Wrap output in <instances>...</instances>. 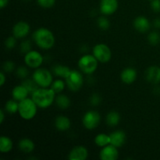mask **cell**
I'll return each instance as SVG.
<instances>
[{"instance_id": "37", "label": "cell", "mask_w": 160, "mask_h": 160, "mask_svg": "<svg viewBox=\"0 0 160 160\" xmlns=\"http://www.w3.org/2000/svg\"><path fill=\"white\" fill-rule=\"evenodd\" d=\"M151 7L154 12H160V0H152Z\"/></svg>"}, {"instance_id": "38", "label": "cell", "mask_w": 160, "mask_h": 160, "mask_svg": "<svg viewBox=\"0 0 160 160\" xmlns=\"http://www.w3.org/2000/svg\"><path fill=\"white\" fill-rule=\"evenodd\" d=\"M6 76H5L4 72L2 71L1 73H0V84H1V86L4 85V84L6 83Z\"/></svg>"}, {"instance_id": "4", "label": "cell", "mask_w": 160, "mask_h": 160, "mask_svg": "<svg viewBox=\"0 0 160 160\" xmlns=\"http://www.w3.org/2000/svg\"><path fill=\"white\" fill-rule=\"evenodd\" d=\"M98 61L93 55L86 54L81 56L78 61L80 70L85 74H92L98 67Z\"/></svg>"}, {"instance_id": "16", "label": "cell", "mask_w": 160, "mask_h": 160, "mask_svg": "<svg viewBox=\"0 0 160 160\" xmlns=\"http://www.w3.org/2000/svg\"><path fill=\"white\" fill-rule=\"evenodd\" d=\"M146 79L148 82L153 84L160 83V67L158 66H152L146 71Z\"/></svg>"}, {"instance_id": "41", "label": "cell", "mask_w": 160, "mask_h": 160, "mask_svg": "<svg viewBox=\"0 0 160 160\" xmlns=\"http://www.w3.org/2000/svg\"><path fill=\"white\" fill-rule=\"evenodd\" d=\"M5 119V114H4V110L1 109L0 110V123H2L4 121Z\"/></svg>"}, {"instance_id": "20", "label": "cell", "mask_w": 160, "mask_h": 160, "mask_svg": "<svg viewBox=\"0 0 160 160\" xmlns=\"http://www.w3.org/2000/svg\"><path fill=\"white\" fill-rule=\"evenodd\" d=\"M19 149L24 153H31L34 149V144L29 138H23L18 143Z\"/></svg>"}, {"instance_id": "19", "label": "cell", "mask_w": 160, "mask_h": 160, "mask_svg": "<svg viewBox=\"0 0 160 160\" xmlns=\"http://www.w3.org/2000/svg\"><path fill=\"white\" fill-rule=\"evenodd\" d=\"M70 120L66 116H58L55 120V127L59 131H66L70 129Z\"/></svg>"}, {"instance_id": "29", "label": "cell", "mask_w": 160, "mask_h": 160, "mask_svg": "<svg viewBox=\"0 0 160 160\" xmlns=\"http://www.w3.org/2000/svg\"><path fill=\"white\" fill-rule=\"evenodd\" d=\"M97 25H98V28H100L101 30L106 31L109 28L110 23H109V20H108L107 17H98V20H97Z\"/></svg>"}, {"instance_id": "8", "label": "cell", "mask_w": 160, "mask_h": 160, "mask_svg": "<svg viewBox=\"0 0 160 160\" xmlns=\"http://www.w3.org/2000/svg\"><path fill=\"white\" fill-rule=\"evenodd\" d=\"M100 120V114L96 111L90 110L85 112L82 118V123L86 129L92 131L99 125Z\"/></svg>"}, {"instance_id": "44", "label": "cell", "mask_w": 160, "mask_h": 160, "mask_svg": "<svg viewBox=\"0 0 160 160\" xmlns=\"http://www.w3.org/2000/svg\"><path fill=\"white\" fill-rule=\"evenodd\" d=\"M27 1H29V0H27Z\"/></svg>"}, {"instance_id": "28", "label": "cell", "mask_w": 160, "mask_h": 160, "mask_svg": "<svg viewBox=\"0 0 160 160\" xmlns=\"http://www.w3.org/2000/svg\"><path fill=\"white\" fill-rule=\"evenodd\" d=\"M67 85L66 84V81L64 82L61 79H57L56 81H54L52 84V85L50 86L52 89L55 92L56 94H60L62 91L65 88V86Z\"/></svg>"}, {"instance_id": "12", "label": "cell", "mask_w": 160, "mask_h": 160, "mask_svg": "<svg viewBox=\"0 0 160 160\" xmlns=\"http://www.w3.org/2000/svg\"><path fill=\"white\" fill-rule=\"evenodd\" d=\"M30 25L25 21H19L12 28V34L16 38H23L30 33Z\"/></svg>"}, {"instance_id": "11", "label": "cell", "mask_w": 160, "mask_h": 160, "mask_svg": "<svg viewBox=\"0 0 160 160\" xmlns=\"http://www.w3.org/2000/svg\"><path fill=\"white\" fill-rule=\"evenodd\" d=\"M114 145H109L102 148L99 152V158L102 160H117L119 157V151Z\"/></svg>"}, {"instance_id": "43", "label": "cell", "mask_w": 160, "mask_h": 160, "mask_svg": "<svg viewBox=\"0 0 160 160\" xmlns=\"http://www.w3.org/2000/svg\"><path fill=\"white\" fill-rule=\"evenodd\" d=\"M148 1H152V0H148Z\"/></svg>"}, {"instance_id": "5", "label": "cell", "mask_w": 160, "mask_h": 160, "mask_svg": "<svg viewBox=\"0 0 160 160\" xmlns=\"http://www.w3.org/2000/svg\"><path fill=\"white\" fill-rule=\"evenodd\" d=\"M32 78L39 88H49L53 82L52 73L44 68H37L33 73Z\"/></svg>"}, {"instance_id": "26", "label": "cell", "mask_w": 160, "mask_h": 160, "mask_svg": "<svg viewBox=\"0 0 160 160\" xmlns=\"http://www.w3.org/2000/svg\"><path fill=\"white\" fill-rule=\"evenodd\" d=\"M5 109L7 112L10 114H14L16 112H18L19 110V102L15 99L9 100L6 103L5 106Z\"/></svg>"}, {"instance_id": "22", "label": "cell", "mask_w": 160, "mask_h": 160, "mask_svg": "<svg viewBox=\"0 0 160 160\" xmlns=\"http://www.w3.org/2000/svg\"><path fill=\"white\" fill-rule=\"evenodd\" d=\"M13 144L12 140L6 136H2L0 138V152L2 153H7L12 150Z\"/></svg>"}, {"instance_id": "7", "label": "cell", "mask_w": 160, "mask_h": 160, "mask_svg": "<svg viewBox=\"0 0 160 160\" xmlns=\"http://www.w3.org/2000/svg\"><path fill=\"white\" fill-rule=\"evenodd\" d=\"M92 55L96 58L98 62L102 63L108 62L112 58V52H111L110 48L105 44H98L94 46Z\"/></svg>"}, {"instance_id": "13", "label": "cell", "mask_w": 160, "mask_h": 160, "mask_svg": "<svg viewBox=\"0 0 160 160\" xmlns=\"http://www.w3.org/2000/svg\"><path fill=\"white\" fill-rule=\"evenodd\" d=\"M88 156V151L82 145L74 147L70 151L68 159L70 160H85Z\"/></svg>"}, {"instance_id": "42", "label": "cell", "mask_w": 160, "mask_h": 160, "mask_svg": "<svg viewBox=\"0 0 160 160\" xmlns=\"http://www.w3.org/2000/svg\"><path fill=\"white\" fill-rule=\"evenodd\" d=\"M153 91H154V92L156 94V95H159L160 94V88L158 87V86H156Z\"/></svg>"}, {"instance_id": "2", "label": "cell", "mask_w": 160, "mask_h": 160, "mask_svg": "<svg viewBox=\"0 0 160 160\" xmlns=\"http://www.w3.org/2000/svg\"><path fill=\"white\" fill-rule=\"evenodd\" d=\"M33 40L36 45L43 50H48L55 45V37L48 28H40L33 34Z\"/></svg>"}, {"instance_id": "35", "label": "cell", "mask_w": 160, "mask_h": 160, "mask_svg": "<svg viewBox=\"0 0 160 160\" xmlns=\"http://www.w3.org/2000/svg\"><path fill=\"white\" fill-rule=\"evenodd\" d=\"M2 68L5 73H12L15 70V63L12 61H6L3 63Z\"/></svg>"}, {"instance_id": "39", "label": "cell", "mask_w": 160, "mask_h": 160, "mask_svg": "<svg viewBox=\"0 0 160 160\" xmlns=\"http://www.w3.org/2000/svg\"><path fill=\"white\" fill-rule=\"evenodd\" d=\"M9 3V0H0V8L3 9L6 7Z\"/></svg>"}, {"instance_id": "18", "label": "cell", "mask_w": 160, "mask_h": 160, "mask_svg": "<svg viewBox=\"0 0 160 160\" xmlns=\"http://www.w3.org/2000/svg\"><path fill=\"white\" fill-rule=\"evenodd\" d=\"M29 92L28 89L21 84V85H17L13 88L12 90V97L13 99L17 100V102H21L28 98L29 95Z\"/></svg>"}, {"instance_id": "3", "label": "cell", "mask_w": 160, "mask_h": 160, "mask_svg": "<svg viewBox=\"0 0 160 160\" xmlns=\"http://www.w3.org/2000/svg\"><path fill=\"white\" fill-rule=\"evenodd\" d=\"M38 106L32 98H27L19 102L18 112L20 117L25 120H32L37 114Z\"/></svg>"}, {"instance_id": "25", "label": "cell", "mask_w": 160, "mask_h": 160, "mask_svg": "<svg viewBox=\"0 0 160 160\" xmlns=\"http://www.w3.org/2000/svg\"><path fill=\"white\" fill-rule=\"evenodd\" d=\"M56 103L59 109H66L70 106V100L68 96L60 94L56 98Z\"/></svg>"}, {"instance_id": "40", "label": "cell", "mask_w": 160, "mask_h": 160, "mask_svg": "<svg viewBox=\"0 0 160 160\" xmlns=\"http://www.w3.org/2000/svg\"><path fill=\"white\" fill-rule=\"evenodd\" d=\"M153 25L156 28H158V29H160V19L157 18L153 21Z\"/></svg>"}, {"instance_id": "30", "label": "cell", "mask_w": 160, "mask_h": 160, "mask_svg": "<svg viewBox=\"0 0 160 160\" xmlns=\"http://www.w3.org/2000/svg\"><path fill=\"white\" fill-rule=\"evenodd\" d=\"M148 41L151 45H157L160 42V34L157 31H152L148 35Z\"/></svg>"}, {"instance_id": "32", "label": "cell", "mask_w": 160, "mask_h": 160, "mask_svg": "<svg viewBox=\"0 0 160 160\" xmlns=\"http://www.w3.org/2000/svg\"><path fill=\"white\" fill-rule=\"evenodd\" d=\"M16 39L17 38L14 36H11V37L7 38L6 39V41H5V47H6V49L11 50L15 48L16 44H17Z\"/></svg>"}, {"instance_id": "36", "label": "cell", "mask_w": 160, "mask_h": 160, "mask_svg": "<svg viewBox=\"0 0 160 160\" xmlns=\"http://www.w3.org/2000/svg\"><path fill=\"white\" fill-rule=\"evenodd\" d=\"M90 102L92 106H97L101 102V97L98 94H93L90 98Z\"/></svg>"}, {"instance_id": "6", "label": "cell", "mask_w": 160, "mask_h": 160, "mask_svg": "<svg viewBox=\"0 0 160 160\" xmlns=\"http://www.w3.org/2000/svg\"><path fill=\"white\" fill-rule=\"evenodd\" d=\"M67 88L72 92H78L82 88L84 79L81 73L78 70H72L65 79Z\"/></svg>"}, {"instance_id": "23", "label": "cell", "mask_w": 160, "mask_h": 160, "mask_svg": "<svg viewBox=\"0 0 160 160\" xmlns=\"http://www.w3.org/2000/svg\"><path fill=\"white\" fill-rule=\"evenodd\" d=\"M95 143L97 146L103 148L110 144V136L105 133H100L95 138Z\"/></svg>"}, {"instance_id": "15", "label": "cell", "mask_w": 160, "mask_h": 160, "mask_svg": "<svg viewBox=\"0 0 160 160\" xmlns=\"http://www.w3.org/2000/svg\"><path fill=\"white\" fill-rule=\"evenodd\" d=\"M134 27L139 32L145 33L149 31L150 28H151V23L145 17L139 16L134 19Z\"/></svg>"}, {"instance_id": "21", "label": "cell", "mask_w": 160, "mask_h": 160, "mask_svg": "<svg viewBox=\"0 0 160 160\" xmlns=\"http://www.w3.org/2000/svg\"><path fill=\"white\" fill-rule=\"evenodd\" d=\"M70 71H71V70L68 67L64 65H60V64L56 65L52 67V72L54 73V74L56 76L59 77V78H64V79H66L68 77Z\"/></svg>"}, {"instance_id": "1", "label": "cell", "mask_w": 160, "mask_h": 160, "mask_svg": "<svg viewBox=\"0 0 160 160\" xmlns=\"http://www.w3.org/2000/svg\"><path fill=\"white\" fill-rule=\"evenodd\" d=\"M56 95L51 88H39L31 95V98L34 100L38 107L46 109L56 101Z\"/></svg>"}, {"instance_id": "33", "label": "cell", "mask_w": 160, "mask_h": 160, "mask_svg": "<svg viewBox=\"0 0 160 160\" xmlns=\"http://www.w3.org/2000/svg\"><path fill=\"white\" fill-rule=\"evenodd\" d=\"M31 50V42L29 40H25L20 44V52L23 54H26Z\"/></svg>"}, {"instance_id": "10", "label": "cell", "mask_w": 160, "mask_h": 160, "mask_svg": "<svg viewBox=\"0 0 160 160\" xmlns=\"http://www.w3.org/2000/svg\"><path fill=\"white\" fill-rule=\"evenodd\" d=\"M118 6V0H101L99 9L102 14L104 16H109L117 10Z\"/></svg>"}, {"instance_id": "31", "label": "cell", "mask_w": 160, "mask_h": 160, "mask_svg": "<svg viewBox=\"0 0 160 160\" xmlns=\"http://www.w3.org/2000/svg\"><path fill=\"white\" fill-rule=\"evenodd\" d=\"M28 70L27 69V67H23V66H20L16 70V74L18 78H21V79H26L28 76Z\"/></svg>"}, {"instance_id": "14", "label": "cell", "mask_w": 160, "mask_h": 160, "mask_svg": "<svg viewBox=\"0 0 160 160\" xmlns=\"http://www.w3.org/2000/svg\"><path fill=\"white\" fill-rule=\"evenodd\" d=\"M110 144L117 148H120L126 142V134L123 131H115L109 134Z\"/></svg>"}, {"instance_id": "34", "label": "cell", "mask_w": 160, "mask_h": 160, "mask_svg": "<svg viewBox=\"0 0 160 160\" xmlns=\"http://www.w3.org/2000/svg\"><path fill=\"white\" fill-rule=\"evenodd\" d=\"M37 2L41 7L48 9V8H51L54 6L56 3V0H37Z\"/></svg>"}, {"instance_id": "24", "label": "cell", "mask_w": 160, "mask_h": 160, "mask_svg": "<svg viewBox=\"0 0 160 160\" xmlns=\"http://www.w3.org/2000/svg\"><path fill=\"white\" fill-rule=\"evenodd\" d=\"M120 121V116L116 111H111L106 116V123L110 127H116Z\"/></svg>"}, {"instance_id": "9", "label": "cell", "mask_w": 160, "mask_h": 160, "mask_svg": "<svg viewBox=\"0 0 160 160\" xmlns=\"http://www.w3.org/2000/svg\"><path fill=\"white\" fill-rule=\"evenodd\" d=\"M43 62L44 59L42 55L35 50H31L24 55V62L30 68H39Z\"/></svg>"}, {"instance_id": "27", "label": "cell", "mask_w": 160, "mask_h": 160, "mask_svg": "<svg viewBox=\"0 0 160 160\" xmlns=\"http://www.w3.org/2000/svg\"><path fill=\"white\" fill-rule=\"evenodd\" d=\"M23 86L28 89V91L29 92V93L31 95H32L38 88H39V86L38 85L37 83L34 81V80L33 79H28V78H26L24 79V81L22 83Z\"/></svg>"}, {"instance_id": "17", "label": "cell", "mask_w": 160, "mask_h": 160, "mask_svg": "<svg viewBox=\"0 0 160 160\" xmlns=\"http://www.w3.org/2000/svg\"><path fill=\"white\" fill-rule=\"evenodd\" d=\"M138 73L136 70H134L132 67H128L125 68L123 71L121 72L120 74V78H121V81H123L124 84H130L134 82L137 78Z\"/></svg>"}]
</instances>
